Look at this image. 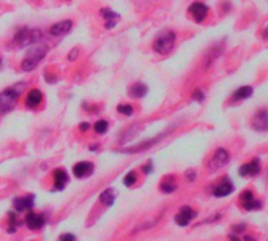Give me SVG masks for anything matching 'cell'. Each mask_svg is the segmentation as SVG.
Segmentation results:
<instances>
[{
  "instance_id": "52a82bcc",
  "label": "cell",
  "mask_w": 268,
  "mask_h": 241,
  "mask_svg": "<svg viewBox=\"0 0 268 241\" xmlns=\"http://www.w3.org/2000/svg\"><path fill=\"white\" fill-rule=\"evenodd\" d=\"M227 162H229V153L224 148H218L215 151V155L212 158V161H210L208 167L212 170H216V169H219L222 166H226Z\"/></svg>"
},
{
  "instance_id": "74e56055",
  "label": "cell",
  "mask_w": 268,
  "mask_h": 241,
  "mask_svg": "<svg viewBox=\"0 0 268 241\" xmlns=\"http://www.w3.org/2000/svg\"><path fill=\"white\" fill-rule=\"evenodd\" d=\"M267 30H268V29H267ZM264 36H265V38H268V32H265V33H264Z\"/></svg>"
},
{
  "instance_id": "d4e9b609",
  "label": "cell",
  "mask_w": 268,
  "mask_h": 241,
  "mask_svg": "<svg viewBox=\"0 0 268 241\" xmlns=\"http://www.w3.org/2000/svg\"><path fill=\"white\" fill-rule=\"evenodd\" d=\"M159 188H161V191H163V193L170 194V193H174L175 189H177V185H175L174 181H166V180H164V181L161 183V186H159Z\"/></svg>"
},
{
  "instance_id": "484cf974",
  "label": "cell",
  "mask_w": 268,
  "mask_h": 241,
  "mask_svg": "<svg viewBox=\"0 0 268 241\" xmlns=\"http://www.w3.org/2000/svg\"><path fill=\"white\" fill-rule=\"evenodd\" d=\"M136 180H137L136 174H134V172H128V174L125 175L123 183H125L126 186H133V185H134V181H136Z\"/></svg>"
},
{
  "instance_id": "7c38bea8",
  "label": "cell",
  "mask_w": 268,
  "mask_h": 241,
  "mask_svg": "<svg viewBox=\"0 0 268 241\" xmlns=\"http://www.w3.org/2000/svg\"><path fill=\"white\" fill-rule=\"evenodd\" d=\"M44 223H46V219H44V214H40V213L30 211L27 214V218H25V224H27V227H29L30 230L41 229V227L44 225Z\"/></svg>"
},
{
  "instance_id": "3957f363",
  "label": "cell",
  "mask_w": 268,
  "mask_h": 241,
  "mask_svg": "<svg viewBox=\"0 0 268 241\" xmlns=\"http://www.w3.org/2000/svg\"><path fill=\"white\" fill-rule=\"evenodd\" d=\"M175 46V33L172 30H163L155 40H153V50L161 55L169 54Z\"/></svg>"
},
{
  "instance_id": "83f0119b",
  "label": "cell",
  "mask_w": 268,
  "mask_h": 241,
  "mask_svg": "<svg viewBox=\"0 0 268 241\" xmlns=\"http://www.w3.org/2000/svg\"><path fill=\"white\" fill-rule=\"evenodd\" d=\"M193 98H194L196 101H203V98H205V95H203V92H202V90H194Z\"/></svg>"
},
{
  "instance_id": "ac0fdd59",
  "label": "cell",
  "mask_w": 268,
  "mask_h": 241,
  "mask_svg": "<svg viewBox=\"0 0 268 241\" xmlns=\"http://www.w3.org/2000/svg\"><path fill=\"white\" fill-rule=\"evenodd\" d=\"M43 101V93L38 88H32L27 93V98H25V106L30 107V109H35L36 106H40Z\"/></svg>"
},
{
  "instance_id": "e575fe53",
  "label": "cell",
  "mask_w": 268,
  "mask_h": 241,
  "mask_svg": "<svg viewBox=\"0 0 268 241\" xmlns=\"http://www.w3.org/2000/svg\"><path fill=\"white\" fill-rule=\"evenodd\" d=\"M229 238H231V241H240V240H238L237 237H234V233H232V235H231V237H229Z\"/></svg>"
},
{
  "instance_id": "30bf717a",
  "label": "cell",
  "mask_w": 268,
  "mask_h": 241,
  "mask_svg": "<svg viewBox=\"0 0 268 241\" xmlns=\"http://www.w3.org/2000/svg\"><path fill=\"white\" fill-rule=\"evenodd\" d=\"M232 191H234V185L229 178H222L219 180L218 185L213 186V195H216V197H226V195L232 194Z\"/></svg>"
},
{
  "instance_id": "d590c367",
  "label": "cell",
  "mask_w": 268,
  "mask_h": 241,
  "mask_svg": "<svg viewBox=\"0 0 268 241\" xmlns=\"http://www.w3.org/2000/svg\"><path fill=\"white\" fill-rule=\"evenodd\" d=\"M245 241H254V240H252L251 237H248V235H246V237H245Z\"/></svg>"
},
{
  "instance_id": "ba28073f",
  "label": "cell",
  "mask_w": 268,
  "mask_h": 241,
  "mask_svg": "<svg viewBox=\"0 0 268 241\" xmlns=\"http://www.w3.org/2000/svg\"><path fill=\"white\" fill-rule=\"evenodd\" d=\"M189 15L193 16L196 22H202L208 15V6L202 2H194L189 6Z\"/></svg>"
},
{
  "instance_id": "6da1fadb",
  "label": "cell",
  "mask_w": 268,
  "mask_h": 241,
  "mask_svg": "<svg viewBox=\"0 0 268 241\" xmlns=\"http://www.w3.org/2000/svg\"><path fill=\"white\" fill-rule=\"evenodd\" d=\"M43 40V32L38 29H19L15 36H13L10 48L13 49H22L30 44H36Z\"/></svg>"
},
{
  "instance_id": "cb8c5ba5",
  "label": "cell",
  "mask_w": 268,
  "mask_h": 241,
  "mask_svg": "<svg viewBox=\"0 0 268 241\" xmlns=\"http://www.w3.org/2000/svg\"><path fill=\"white\" fill-rule=\"evenodd\" d=\"M117 112L122 113V115H125V117H130V115H133L134 109H133L131 104L123 103V104H118V106H117Z\"/></svg>"
},
{
  "instance_id": "f1b7e54d",
  "label": "cell",
  "mask_w": 268,
  "mask_h": 241,
  "mask_svg": "<svg viewBox=\"0 0 268 241\" xmlns=\"http://www.w3.org/2000/svg\"><path fill=\"white\" fill-rule=\"evenodd\" d=\"M59 241H76V237L71 235V233H65V235H62L59 238Z\"/></svg>"
},
{
  "instance_id": "8992f818",
  "label": "cell",
  "mask_w": 268,
  "mask_h": 241,
  "mask_svg": "<svg viewBox=\"0 0 268 241\" xmlns=\"http://www.w3.org/2000/svg\"><path fill=\"white\" fill-rule=\"evenodd\" d=\"M71 29H73V21L67 19V21H60V22L54 24L52 27L49 29V33L55 38H60L63 35H68L69 32H71Z\"/></svg>"
},
{
  "instance_id": "f546056e",
  "label": "cell",
  "mask_w": 268,
  "mask_h": 241,
  "mask_svg": "<svg viewBox=\"0 0 268 241\" xmlns=\"http://www.w3.org/2000/svg\"><path fill=\"white\" fill-rule=\"evenodd\" d=\"M245 229H246V224H240V225H234L232 227V232L234 233H241Z\"/></svg>"
},
{
  "instance_id": "277c9868",
  "label": "cell",
  "mask_w": 268,
  "mask_h": 241,
  "mask_svg": "<svg viewBox=\"0 0 268 241\" xmlns=\"http://www.w3.org/2000/svg\"><path fill=\"white\" fill-rule=\"evenodd\" d=\"M46 54H48L46 44H38L36 48L29 50L27 57H25V59L22 60V63H21L22 71H34V69L38 66V63H40L44 57H46Z\"/></svg>"
},
{
  "instance_id": "7a4b0ae2",
  "label": "cell",
  "mask_w": 268,
  "mask_h": 241,
  "mask_svg": "<svg viewBox=\"0 0 268 241\" xmlns=\"http://www.w3.org/2000/svg\"><path fill=\"white\" fill-rule=\"evenodd\" d=\"M25 87H27L25 84H17V85L5 88V90L0 93V113L10 112L13 107L16 106L17 99L21 96V93Z\"/></svg>"
},
{
  "instance_id": "603a6c76",
  "label": "cell",
  "mask_w": 268,
  "mask_h": 241,
  "mask_svg": "<svg viewBox=\"0 0 268 241\" xmlns=\"http://www.w3.org/2000/svg\"><path fill=\"white\" fill-rule=\"evenodd\" d=\"M93 129L97 134H106L107 129H109V123H107L106 120H98V122L93 125Z\"/></svg>"
},
{
  "instance_id": "7402d4cb",
  "label": "cell",
  "mask_w": 268,
  "mask_h": 241,
  "mask_svg": "<svg viewBox=\"0 0 268 241\" xmlns=\"http://www.w3.org/2000/svg\"><path fill=\"white\" fill-rule=\"evenodd\" d=\"M252 95V87H240L237 92H235L232 95V101H241V99H246V98H250Z\"/></svg>"
},
{
  "instance_id": "836d02e7",
  "label": "cell",
  "mask_w": 268,
  "mask_h": 241,
  "mask_svg": "<svg viewBox=\"0 0 268 241\" xmlns=\"http://www.w3.org/2000/svg\"><path fill=\"white\" fill-rule=\"evenodd\" d=\"M98 148H100L98 145H92V147H90V150H92V151H97Z\"/></svg>"
},
{
  "instance_id": "4316f807",
  "label": "cell",
  "mask_w": 268,
  "mask_h": 241,
  "mask_svg": "<svg viewBox=\"0 0 268 241\" xmlns=\"http://www.w3.org/2000/svg\"><path fill=\"white\" fill-rule=\"evenodd\" d=\"M78 54H79V49H78V48H74L73 50H69V54H68V60H69V62H74V60H76V57H78Z\"/></svg>"
},
{
  "instance_id": "d6986e66",
  "label": "cell",
  "mask_w": 268,
  "mask_h": 241,
  "mask_svg": "<svg viewBox=\"0 0 268 241\" xmlns=\"http://www.w3.org/2000/svg\"><path fill=\"white\" fill-rule=\"evenodd\" d=\"M54 183H55V186H54L55 191H62V189L67 186V183H68V175H67L65 170H63V169H57V170H54Z\"/></svg>"
},
{
  "instance_id": "8d00e7d4",
  "label": "cell",
  "mask_w": 268,
  "mask_h": 241,
  "mask_svg": "<svg viewBox=\"0 0 268 241\" xmlns=\"http://www.w3.org/2000/svg\"><path fill=\"white\" fill-rule=\"evenodd\" d=\"M2 66H3V60H2V57H0V69H2Z\"/></svg>"
},
{
  "instance_id": "5bb4252c",
  "label": "cell",
  "mask_w": 268,
  "mask_h": 241,
  "mask_svg": "<svg viewBox=\"0 0 268 241\" xmlns=\"http://www.w3.org/2000/svg\"><path fill=\"white\" fill-rule=\"evenodd\" d=\"M73 174H74L76 178H85V177L93 174V164L92 162H87V161L78 162L73 167Z\"/></svg>"
},
{
  "instance_id": "8fae6325",
  "label": "cell",
  "mask_w": 268,
  "mask_h": 241,
  "mask_svg": "<svg viewBox=\"0 0 268 241\" xmlns=\"http://www.w3.org/2000/svg\"><path fill=\"white\" fill-rule=\"evenodd\" d=\"M241 205H243L245 210L251 211V210H260L262 204L259 200L254 199V194L251 191H243L241 193Z\"/></svg>"
},
{
  "instance_id": "9c48e42d",
  "label": "cell",
  "mask_w": 268,
  "mask_h": 241,
  "mask_svg": "<svg viewBox=\"0 0 268 241\" xmlns=\"http://www.w3.org/2000/svg\"><path fill=\"white\" fill-rule=\"evenodd\" d=\"M34 202H35V195L29 194V195H24V197H16L13 200V207H15L16 211H27L34 208Z\"/></svg>"
},
{
  "instance_id": "d6a6232c",
  "label": "cell",
  "mask_w": 268,
  "mask_h": 241,
  "mask_svg": "<svg viewBox=\"0 0 268 241\" xmlns=\"http://www.w3.org/2000/svg\"><path fill=\"white\" fill-rule=\"evenodd\" d=\"M186 177H188V178H189L191 181H193V180L196 178V174H194V172H188V174H186Z\"/></svg>"
},
{
  "instance_id": "1f68e13d",
  "label": "cell",
  "mask_w": 268,
  "mask_h": 241,
  "mask_svg": "<svg viewBox=\"0 0 268 241\" xmlns=\"http://www.w3.org/2000/svg\"><path fill=\"white\" fill-rule=\"evenodd\" d=\"M79 129H81L82 132L88 131V129H90V123H81V125H79Z\"/></svg>"
},
{
  "instance_id": "2e32d148",
  "label": "cell",
  "mask_w": 268,
  "mask_h": 241,
  "mask_svg": "<svg viewBox=\"0 0 268 241\" xmlns=\"http://www.w3.org/2000/svg\"><path fill=\"white\" fill-rule=\"evenodd\" d=\"M252 128L256 131H267L268 129V112L259 111L252 118Z\"/></svg>"
},
{
  "instance_id": "5b68a950",
  "label": "cell",
  "mask_w": 268,
  "mask_h": 241,
  "mask_svg": "<svg viewBox=\"0 0 268 241\" xmlns=\"http://www.w3.org/2000/svg\"><path fill=\"white\" fill-rule=\"evenodd\" d=\"M196 216H197V213L191 207H182V210L175 214V223L178 225L184 227V225H188L191 223V219H194Z\"/></svg>"
},
{
  "instance_id": "4dcf8cb0",
  "label": "cell",
  "mask_w": 268,
  "mask_h": 241,
  "mask_svg": "<svg viewBox=\"0 0 268 241\" xmlns=\"http://www.w3.org/2000/svg\"><path fill=\"white\" fill-rule=\"evenodd\" d=\"M151 167H153V162L149 161V162H147L145 166L142 167V172H144V174H150V172H151Z\"/></svg>"
},
{
  "instance_id": "9a60e30c",
  "label": "cell",
  "mask_w": 268,
  "mask_h": 241,
  "mask_svg": "<svg viewBox=\"0 0 268 241\" xmlns=\"http://www.w3.org/2000/svg\"><path fill=\"white\" fill-rule=\"evenodd\" d=\"M260 172V161L259 158H254L251 162L248 164H243V166L240 167V175L241 177H254Z\"/></svg>"
},
{
  "instance_id": "4fadbf2b",
  "label": "cell",
  "mask_w": 268,
  "mask_h": 241,
  "mask_svg": "<svg viewBox=\"0 0 268 241\" xmlns=\"http://www.w3.org/2000/svg\"><path fill=\"white\" fill-rule=\"evenodd\" d=\"M100 15H101V17L104 19V27L107 29V30H111V29H114L117 25V22H118V19H120V15L118 13H116V11H112V10H109V8H103V10H100Z\"/></svg>"
},
{
  "instance_id": "44dd1931",
  "label": "cell",
  "mask_w": 268,
  "mask_h": 241,
  "mask_svg": "<svg viewBox=\"0 0 268 241\" xmlns=\"http://www.w3.org/2000/svg\"><path fill=\"white\" fill-rule=\"evenodd\" d=\"M116 197H117V193L114 191L112 188H107L106 191L101 193V195H100V200H101V204H103V205H106V207H111V205L114 204V200H116Z\"/></svg>"
},
{
  "instance_id": "e0dca14e",
  "label": "cell",
  "mask_w": 268,
  "mask_h": 241,
  "mask_svg": "<svg viewBox=\"0 0 268 241\" xmlns=\"http://www.w3.org/2000/svg\"><path fill=\"white\" fill-rule=\"evenodd\" d=\"M164 134H159L156 136L155 139H150V141H147L144 144H140L137 145V147H130V148H122V150H118V151H122V153H139V151H145L147 148H150L151 145H155L156 142H159L163 139Z\"/></svg>"
},
{
  "instance_id": "ffe728a7",
  "label": "cell",
  "mask_w": 268,
  "mask_h": 241,
  "mask_svg": "<svg viewBox=\"0 0 268 241\" xmlns=\"http://www.w3.org/2000/svg\"><path fill=\"white\" fill-rule=\"evenodd\" d=\"M147 93H149V87L142 82H136L128 88V95L131 98H144Z\"/></svg>"
}]
</instances>
